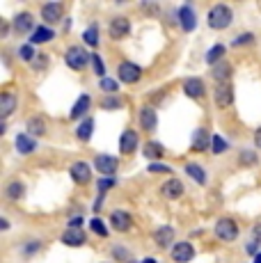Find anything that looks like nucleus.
<instances>
[{
    "mask_svg": "<svg viewBox=\"0 0 261 263\" xmlns=\"http://www.w3.org/2000/svg\"><path fill=\"white\" fill-rule=\"evenodd\" d=\"M160 192H163L167 199H179V197L183 195V183L179 179H170L167 183L160 188Z\"/></svg>",
    "mask_w": 261,
    "mask_h": 263,
    "instance_id": "obj_22",
    "label": "nucleus"
},
{
    "mask_svg": "<svg viewBox=\"0 0 261 263\" xmlns=\"http://www.w3.org/2000/svg\"><path fill=\"white\" fill-rule=\"evenodd\" d=\"M227 149H229L227 140L220 138V135H213V140H211V151H213L215 156H220V154H227Z\"/></svg>",
    "mask_w": 261,
    "mask_h": 263,
    "instance_id": "obj_33",
    "label": "nucleus"
},
{
    "mask_svg": "<svg viewBox=\"0 0 261 263\" xmlns=\"http://www.w3.org/2000/svg\"><path fill=\"white\" fill-rule=\"evenodd\" d=\"M147 170L152 172V174H160V172H165V174H170V172H172V167H170V165H165V163H152V165H147Z\"/></svg>",
    "mask_w": 261,
    "mask_h": 263,
    "instance_id": "obj_40",
    "label": "nucleus"
},
{
    "mask_svg": "<svg viewBox=\"0 0 261 263\" xmlns=\"http://www.w3.org/2000/svg\"><path fill=\"white\" fill-rule=\"evenodd\" d=\"M140 128L144 130H156L158 126V117H156V110L152 108V105H144L142 110H140Z\"/></svg>",
    "mask_w": 261,
    "mask_h": 263,
    "instance_id": "obj_14",
    "label": "nucleus"
},
{
    "mask_svg": "<svg viewBox=\"0 0 261 263\" xmlns=\"http://www.w3.org/2000/svg\"><path fill=\"white\" fill-rule=\"evenodd\" d=\"M254 146H257V149H261V128L257 130V133H254Z\"/></svg>",
    "mask_w": 261,
    "mask_h": 263,
    "instance_id": "obj_48",
    "label": "nucleus"
},
{
    "mask_svg": "<svg viewBox=\"0 0 261 263\" xmlns=\"http://www.w3.org/2000/svg\"><path fill=\"white\" fill-rule=\"evenodd\" d=\"M99 87H101L108 96H113V94L119 89V85H117V80H113V78H103L101 83H99Z\"/></svg>",
    "mask_w": 261,
    "mask_h": 263,
    "instance_id": "obj_38",
    "label": "nucleus"
},
{
    "mask_svg": "<svg viewBox=\"0 0 261 263\" xmlns=\"http://www.w3.org/2000/svg\"><path fill=\"white\" fill-rule=\"evenodd\" d=\"M89 229H92L97 236H101V238L108 236V229H105V224H103L101 217H92V220H89Z\"/></svg>",
    "mask_w": 261,
    "mask_h": 263,
    "instance_id": "obj_34",
    "label": "nucleus"
},
{
    "mask_svg": "<svg viewBox=\"0 0 261 263\" xmlns=\"http://www.w3.org/2000/svg\"><path fill=\"white\" fill-rule=\"evenodd\" d=\"M193 256H195V250L190 242H177L172 247V259L177 263H188V261H193Z\"/></svg>",
    "mask_w": 261,
    "mask_h": 263,
    "instance_id": "obj_15",
    "label": "nucleus"
},
{
    "mask_svg": "<svg viewBox=\"0 0 261 263\" xmlns=\"http://www.w3.org/2000/svg\"><path fill=\"white\" fill-rule=\"evenodd\" d=\"M39 247H42V245H39V242H30V245L26 247V254H32V252H39Z\"/></svg>",
    "mask_w": 261,
    "mask_h": 263,
    "instance_id": "obj_47",
    "label": "nucleus"
},
{
    "mask_svg": "<svg viewBox=\"0 0 261 263\" xmlns=\"http://www.w3.org/2000/svg\"><path fill=\"white\" fill-rule=\"evenodd\" d=\"M142 154H144V158L158 163V158L165 154V146L160 142H147V144H144V149H142Z\"/></svg>",
    "mask_w": 261,
    "mask_h": 263,
    "instance_id": "obj_27",
    "label": "nucleus"
},
{
    "mask_svg": "<svg viewBox=\"0 0 261 263\" xmlns=\"http://www.w3.org/2000/svg\"><path fill=\"white\" fill-rule=\"evenodd\" d=\"M142 263H156V259H149V256H147V259H144Z\"/></svg>",
    "mask_w": 261,
    "mask_h": 263,
    "instance_id": "obj_51",
    "label": "nucleus"
},
{
    "mask_svg": "<svg viewBox=\"0 0 261 263\" xmlns=\"http://www.w3.org/2000/svg\"><path fill=\"white\" fill-rule=\"evenodd\" d=\"M113 254L117 256L119 261H128V259H130V254H128L126 250H124V247H113Z\"/></svg>",
    "mask_w": 261,
    "mask_h": 263,
    "instance_id": "obj_44",
    "label": "nucleus"
},
{
    "mask_svg": "<svg viewBox=\"0 0 261 263\" xmlns=\"http://www.w3.org/2000/svg\"><path fill=\"white\" fill-rule=\"evenodd\" d=\"M117 78L122 80V83H126V85H133V83H138V80L142 78V69H140L138 64H133V62H122L117 67Z\"/></svg>",
    "mask_w": 261,
    "mask_h": 263,
    "instance_id": "obj_4",
    "label": "nucleus"
},
{
    "mask_svg": "<svg viewBox=\"0 0 261 263\" xmlns=\"http://www.w3.org/2000/svg\"><path fill=\"white\" fill-rule=\"evenodd\" d=\"M254 42V34L252 32H243V34H238V37L234 39V46H245V44H252Z\"/></svg>",
    "mask_w": 261,
    "mask_h": 263,
    "instance_id": "obj_41",
    "label": "nucleus"
},
{
    "mask_svg": "<svg viewBox=\"0 0 261 263\" xmlns=\"http://www.w3.org/2000/svg\"><path fill=\"white\" fill-rule=\"evenodd\" d=\"M222 55H225V46L222 44H215V46L207 53V62L211 64V67H215L218 62H222Z\"/></svg>",
    "mask_w": 261,
    "mask_h": 263,
    "instance_id": "obj_31",
    "label": "nucleus"
},
{
    "mask_svg": "<svg viewBox=\"0 0 261 263\" xmlns=\"http://www.w3.org/2000/svg\"><path fill=\"white\" fill-rule=\"evenodd\" d=\"M62 14H64L62 3H46V5H42V18L46 23H58L60 18H62Z\"/></svg>",
    "mask_w": 261,
    "mask_h": 263,
    "instance_id": "obj_12",
    "label": "nucleus"
},
{
    "mask_svg": "<svg viewBox=\"0 0 261 263\" xmlns=\"http://www.w3.org/2000/svg\"><path fill=\"white\" fill-rule=\"evenodd\" d=\"M215 236L222 242H234L238 238V227H236V222L232 217H220L215 222Z\"/></svg>",
    "mask_w": 261,
    "mask_h": 263,
    "instance_id": "obj_3",
    "label": "nucleus"
},
{
    "mask_svg": "<svg viewBox=\"0 0 261 263\" xmlns=\"http://www.w3.org/2000/svg\"><path fill=\"white\" fill-rule=\"evenodd\" d=\"M32 25H34V18H32V14H30V12H21V14H16V16H14V30H16L18 34L32 30Z\"/></svg>",
    "mask_w": 261,
    "mask_h": 263,
    "instance_id": "obj_21",
    "label": "nucleus"
},
{
    "mask_svg": "<svg viewBox=\"0 0 261 263\" xmlns=\"http://www.w3.org/2000/svg\"><path fill=\"white\" fill-rule=\"evenodd\" d=\"M5 195H7V199L18 201L23 195H26V185H23L21 181H9L7 188H5Z\"/></svg>",
    "mask_w": 261,
    "mask_h": 263,
    "instance_id": "obj_26",
    "label": "nucleus"
},
{
    "mask_svg": "<svg viewBox=\"0 0 261 263\" xmlns=\"http://www.w3.org/2000/svg\"><path fill=\"white\" fill-rule=\"evenodd\" d=\"M122 105H124L122 99H117L115 94L113 96H105V99L101 101V108L103 110H117V108H122Z\"/></svg>",
    "mask_w": 261,
    "mask_h": 263,
    "instance_id": "obj_37",
    "label": "nucleus"
},
{
    "mask_svg": "<svg viewBox=\"0 0 261 263\" xmlns=\"http://www.w3.org/2000/svg\"><path fill=\"white\" fill-rule=\"evenodd\" d=\"M34 55H39V53H34V48H32V44H26V46H21L18 48V58L23 60V62H34Z\"/></svg>",
    "mask_w": 261,
    "mask_h": 263,
    "instance_id": "obj_35",
    "label": "nucleus"
},
{
    "mask_svg": "<svg viewBox=\"0 0 261 263\" xmlns=\"http://www.w3.org/2000/svg\"><path fill=\"white\" fill-rule=\"evenodd\" d=\"M55 37V32L46 25H37L32 30V37H30V44H48Z\"/></svg>",
    "mask_w": 261,
    "mask_h": 263,
    "instance_id": "obj_23",
    "label": "nucleus"
},
{
    "mask_svg": "<svg viewBox=\"0 0 261 263\" xmlns=\"http://www.w3.org/2000/svg\"><path fill=\"white\" fill-rule=\"evenodd\" d=\"M234 101V89L229 83H220L218 87H215V105L218 108H229Z\"/></svg>",
    "mask_w": 261,
    "mask_h": 263,
    "instance_id": "obj_10",
    "label": "nucleus"
},
{
    "mask_svg": "<svg viewBox=\"0 0 261 263\" xmlns=\"http://www.w3.org/2000/svg\"><path fill=\"white\" fill-rule=\"evenodd\" d=\"M185 172H188L190 179H195V183H199V185L207 183V172L202 170V165H197V163H185Z\"/></svg>",
    "mask_w": 261,
    "mask_h": 263,
    "instance_id": "obj_28",
    "label": "nucleus"
},
{
    "mask_svg": "<svg viewBox=\"0 0 261 263\" xmlns=\"http://www.w3.org/2000/svg\"><path fill=\"white\" fill-rule=\"evenodd\" d=\"M207 21H209V28H213V30H225V28H229V25H232L234 14H232V9H229V5L218 3V5H213V7L209 9Z\"/></svg>",
    "mask_w": 261,
    "mask_h": 263,
    "instance_id": "obj_1",
    "label": "nucleus"
},
{
    "mask_svg": "<svg viewBox=\"0 0 261 263\" xmlns=\"http://www.w3.org/2000/svg\"><path fill=\"white\" fill-rule=\"evenodd\" d=\"M117 185V181H115V176H103L101 181H97V188H99V195H105L110 188H115Z\"/></svg>",
    "mask_w": 261,
    "mask_h": 263,
    "instance_id": "obj_36",
    "label": "nucleus"
},
{
    "mask_svg": "<svg viewBox=\"0 0 261 263\" xmlns=\"http://www.w3.org/2000/svg\"><path fill=\"white\" fill-rule=\"evenodd\" d=\"M138 133H135V130H124L122 133V138H119V151H122L124 156H130L133 154L135 149H138Z\"/></svg>",
    "mask_w": 261,
    "mask_h": 263,
    "instance_id": "obj_11",
    "label": "nucleus"
},
{
    "mask_svg": "<svg viewBox=\"0 0 261 263\" xmlns=\"http://www.w3.org/2000/svg\"><path fill=\"white\" fill-rule=\"evenodd\" d=\"M211 140H213V135H209L207 128H197L195 135H193V144H190V149L197 151V154L199 151H207L211 146Z\"/></svg>",
    "mask_w": 261,
    "mask_h": 263,
    "instance_id": "obj_16",
    "label": "nucleus"
},
{
    "mask_svg": "<svg viewBox=\"0 0 261 263\" xmlns=\"http://www.w3.org/2000/svg\"><path fill=\"white\" fill-rule=\"evenodd\" d=\"M110 224H113L115 231H128L130 227H133V217H130L126 211H113L110 213Z\"/></svg>",
    "mask_w": 261,
    "mask_h": 263,
    "instance_id": "obj_9",
    "label": "nucleus"
},
{
    "mask_svg": "<svg viewBox=\"0 0 261 263\" xmlns=\"http://www.w3.org/2000/svg\"><path fill=\"white\" fill-rule=\"evenodd\" d=\"M254 250H257V242H250V245H248V252H250V254H254Z\"/></svg>",
    "mask_w": 261,
    "mask_h": 263,
    "instance_id": "obj_49",
    "label": "nucleus"
},
{
    "mask_svg": "<svg viewBox=\"0 0 261 263\" xmlns=\"http://www.w3.org/2000/svg\"><path fill=\"white\" fill-rule=\"evenodd\" d=\"M92 133H94V119L92 117H85L83 121H80V126L76 128L78 140H80V142H87V140L92 138Z\"/></svg>",
    "mask_w": 261,
    "mask_h": 263,
    "instance_id": "obj_25",
    "label": "nucleus"
},
{
    "mask_svg": "<svg viewBox=\"0 0 261 263\" xmlns=\"http://www.w3.org/2000/svg\"><path fill=\"white\" fill-rule=\"evenodd\" d=\"M62 242L64 245H73V247H80L85 242V234L80 229H67L62 236Z\"/></svg>",
    "mask_w": 261,
    "mask_h": 263,
    "instance_id": "obj_29",
    "label": "nucleus"
},
{
    "mask_svg": "<svg viewBox=\"0 0 261 263\" xmlns=\"http://www.w3.org/2000/svg\"><path fill=\"white\" fill-rule=\"evenodd\" d=\"M108 30H110V37L113 39H124V37H128V32H130V23L126 16H115L113 21L108 23Z\"/></svg>",
    "mask_w": 261,
    "mask_h": 263,
    "instance_id": "obj_7",
    "label": "nucleus"
},
{
    "mask_svg": "<svg viewBox=\"0 0 261 263\" xmlns=\"http://www.w3.org/2000/svg\"><path fill=\"white\" fill-rule=\"evenodd\" d=\"M14 108H16V96L12 92H3L0 94V117L7 119L9 115L14 112Z\"/></svg>",
    "mask_w": 261,
    "mask_h": 263,
    "instance_id": "obj_20",
    "label": "nucleus"
},
{
    "mask_svg": "<svg viewBox=\"0 0 261 263\" xmlns=\"http://www.w3.org/2000/svg\"><path fill=\"white\" fill-rule=\"evenodd\" d=\"M252 240L254 242H261V224H254L252 227Z\"/></svg>",
    "mask_w": 261,
    "mask_h": 263,
    "instance_id": "obj_45",
    "label": "nucleus"
},
{
    "mask_svg": "<svg viewBox=\"0 0 261 263\" xmlns=\"http://www.w3.org/2000/svg\"><path fill=\"white\" fill-rule=\"evenodd\" d=\"M177 16H179V25L183 28V32H193V30L197 28V16H195V12H193V7H190V5L179 7Z\"/></svg>",
    "mask_w": 261,
    "mask_h": 263,
    "instance_id": "obj_8",
    "label": "nucleus"
},
{
    "mask_svg": "<svg viewBox=\"0 0 261 263\" xmlns=\"http://www.w3.org/2000/svg\"><path fill=\"white\" fill-rule=\"evenodd\" d=\"M80 222H83V217H80V215L71 217V220H69V229H78V227H80Z\"/></svg>",
    "mask_w": 261,
    "mask_h": 263,
    "instance_id": "obj_46",
    "label": "nucleus"
},
{
    "mask_svg": "<svg viewBox=\"0 0 261 263\" xmlns=\"http://www.w3.org/2000/svg\"><path fill=\"white\" fill-rule=\"evenodd\" d=\"M254 263H261V252H257V254H254Z\"/></svg>",
    "mask_w": 261,
    "mask_h": 263,
    "instance_id": "obj_50",
    "label": "nucleus"
},
{
    "mask_svg": "<svg viewBox=\"0 0 261 263\" xmlns=\"http://www.w3.org/2000/svg\"><path fill=\"white\" fill-rule=\"evenodd\" d=\"M154 240H156V245L160 247V250H165V247L172 245V240H174V229H172V227H167V224L158 227L156 234H154Z\"/></svg>",
    "mask_w": 261,
    "mask_h": 263,
    "instance_id": "obj_19",
    "label": "nucleus"
},
{
    "mask_svg": "<svg viewBox=\"0 0 261 263\" xmlns=\"http://www.w3.org/2000/svg\"><path fill=\"white\" fill-rule=\"evenodd\" d=\"M44 133H46V121H44V117H30L28 135H44Z\"/></svg>",
    "mask_w": 261,
    "mask_h": 263,
    "instance_id": "obj_30",
    "label": "nucleus"
},
{
    "mask_svg": "<svg viewBox=\"0 0 261 263\" xmlns=\"http://www.w3.org/2000/svg\"><path fill=\"white\" fill-rule=\"evenodd\" d=\"M183 92H185V96H190V99H199V96H204V92H207V85H204L202 78H185Z\"/></svg>",
    "mask_w": 261,
    "mask_h": 263,
    "instance_id": "obj_13",
    "label": "nucleus"
},
{
    "mask_svg": "<svg viewBox=\"0 0 261 263\" xmlns=\"http://www.w3.org/2000/svg\"><path fill=\"white\" fill-rule=\"evenodd\" d=\"M94 167L101 172V174H105V176H113L115 172H117V167H119V160H117V156L99 154L97 158H94Z\"/></svg>",
    "mask_w": 261,
    "mask_h": 263,
    "instance_id": "obj_5",
    "label": "nucleus"
},
{
    "mask_svg": "<svg viewBox=\"0 0 261 263\" xmlns=\"http://www.w3.org/2000/svg\"><path fill=\"white\" fill-rule=\"evenodd\" d=\"M69 174H71L73 183L85 185V183H89V179H92V167H89L87 163H83V160H76V163L71 165V170H69Z\"/></svg>",
    "mask_w": 261,
    "mask_h": 263,
    "instance_id": "obj_6",
    "label": "nucleus"
},
{
    "mask_svg": "<svg viewBox=\"0 0 261 263\" xmlns=\"http://www.w3.org/2000/svg\"><path fill=\"white\" fill-rule=\"evenodd\" d=\"M64 62H67V67L73 69V71H83L85 64L89 62V55L80 46H69L64 50Z\"/></svg>",
    "mask_w": 261,
    "mask_h": 263,
    "instance_id": "obj_2",
    "label": "nucleus"
},
{
    "mask_svg": "<svg viewBox=\"0 0 261 263\" xmlns=\"http://www.w3.org/2000/svg\"><path fill=\"white\" fill-rule=\"evenodd\" d=\"M83 42L87 44V46H92V48L99 46V28H97V25H89V28L85 30V32H83Z\"/></svg>",
    "mask_w": 261,
    "mask_h": 263,
    "instance_id": "obj_32",
    "label": "nucleus"
},
{
    "mask_svg": "<svg viewBox=\"0 0 261 263\" xmlns=\"http://www.w3.org/2000/svg\"><path fill=\"white\" fill-rule=\"evenodd\" d=\"M211 76H213V78L218 80V85H220V83H227L229 76H232V64H229V62H220V64H215V67L211 69Z\"/></svg>",
    "mask_w": 261,
    "mask_h": 263,
    "instance_id": "obj_24",
    "label": "nucleus"
},
{
    "mask_svg": "<svg viewBox=\"0 0 261 263\" xmlns=\"http://www.w3.org/2000/svg\"><path fill=\"white\" fill-rule=\"evenodd\" d=\"M87 110H92V99H89V94H80L78 101L73 103L71 112H69V117H71V119H80V117H85V115H87Z\"/></svg>",
    "mask_w": 261,
    "mask_h": 263,
    "instance_id": "obj_17",
    "label": "nucleus"
},
{
    "mask_svg": "<svg viewBox=\"0 0 261 263\" xmlns=\"http://www.w3.org/2000/svg\"><path fill=\"white\" fill-rule=\"evenodd\" d=\"M240 163L243 165H257V154H252V151H243V154H240Z\"/></svg>",
    "mask_w": 261,
    "mask_h": 263,
    "instance_id": "obj_43",
    "label": "nucleus"
},
{
    "mask_svg": "<svg viewBox=\"0 0 261 263\" xmlns=\"http://www.w3.org/2000/svg\"><path fill=\"white\" fill-rule=\"evenodd\" d=\"M46 64H48V55L46 53H39L37 60L32 62V67L37 69V71H42V69H46Z\"/></svg>",
    "mask_w": 261,
    "mask_h": 263,
    "instance_id": "obj_42",
    "label": "nucleus"
},
{
    "mask_svg": "<svg viewBox=\"0 0 261 263\" xmlns=\"http://www.w3.org/2000/svg\"><path fill=\"white\" fill-rule=\"evenodd\" d=\"M14 144H16V151H18V154H23V156L32 154V151L37 149V140H34L32 135H28V133L16 135V140H14Z\"/></svg>",
    "mask_w": 261,
    "mask_h": 263,
    "instance_id": "obj_18",
    "label": "nucleus"
},
{
    "mask_svg": "<svg viewBox=\"0 0 261 263\" xmlns=\"http://www.w3.org/2000/svg\"><path fill=\"white\" fill-rule=\"evenodd\" d=\"M89 60H92V67H94V73H97L99 76V78H105V67H103V62H101V58H99V55L97 53H92V55H89Z\"/></svg>",
    "mask_w": 261,
    "mask_h": 263,
    "instance_id": "obj_39",
    "label": "nucleus"
}]
</instances>
